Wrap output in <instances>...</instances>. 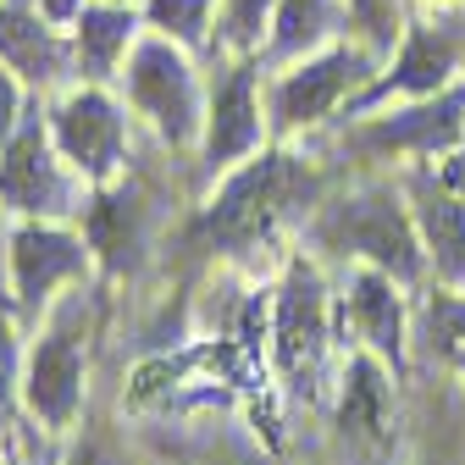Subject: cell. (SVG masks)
<instances>
[{"mask_svg": "<svg viewBox=\"0 0 465 465\" xmlns=\"http://www.w3.org/2000/svg\"><path fill=\"white\" fill-rule=\"evenodd\" d=\"M316 189H322V178L300 155H288V150L250 155L244 166H232L222 178L216 200L194 222V244L200 250H227V255L261 250L316 200Z\"/></svg>", "mask_w": 465, "mask_h": 465, "instance_id": "obj_1", "label": "cell"}, {"mask_svg": "<svg viewBox=\"0 0 465 465\" xmlns=\"http://www.w3.org/2000/svg\"><path fill=\"white\" fill-rule=\"evenodd\" d=\"M311 232H316V244L361 261V266H377L404 288L427 277V244L416 232V216L404 211V200L388 183H366L355 194L332 200Z\"/></svg>", "mask_w": 465, "mask_h": 465, "instance_id": "obj_2", "label": "cell"}, {"mask_svg": "<svg viewBox=\"0 0 465 465\" xmlns=\"http://www.w3.org/2000/svg\"><path fill=\"white\" fill-rule=\"evenodd\" d=\"M123 100L150 123V134L172 150V155H189L200 150L205 134V84L194 73V50L172 45L161 34H139V45L128 50L123 62Z\"/></svg>", "mask_w": 465, "mask_h": 465, "instance_id": "obj_3", "label": "cell"}, {"mask_svg": "<svg viewBox=\"0 0 465 465\" xmlns=\"http://www.w3.org/2000/svg\"><path fill=\"white\" fill-rule=\"evenodd\" d=\"M89 194L94 189L78 178V166L50 134V116L28 105L12 144L0 150V211L28 222H73L89 211Z\"/></svg>", "mask_w": 465, "mask_h": 465, "instance_id": "obj_4", "label": "cell"}, {"mask_svg": "<svg viewBox=\"0 0 465 465\" xmlns=\"http://www.w3.org/2000/svg\"><path fill=\"white\" fill-rule=\"evenodd\" d=\"M327 288L311 261H288L277 294H272V361L294 399H316L327 377Z\"/></svg>", "mask_w": 465, "mask_h": 465, "instance_id": "obj_5", "label": "cell"}, {"mask_svg": "<svg viewBox=\"0 0 465 465\" xmlns=\"http://www.w3.org/2000/svg\"><path fill=\"white\" fill-rule=\"evenodd\" d=\"M50 116V134L62 144V155L78 166V178L89 189H105L123 178L128 166V100H116L105 84H67L45 105Z\"/></svg>", "mask_w": 465, "mask_h": 465, "instance_id": "obj_6", "label": "cell"}, {"mask_svg": "<svg viewBox=\"0 0 465 465\" xmlns=\"http://www.w3.org/2000/svg\"><path fill=\"white\" fill-rule=\"evenodd\" d=\"M84 361H89V332H84V300L73 294L50 316L45 338L23 361V404L28 416L45 421V432H67L84 411Z\"/></svg>", "mask_w": 465, "mask_h": 465, "instance_id": "obj_7", "label": "cell"}, {"mask_svg": "<svg viewBox=\"0 0 465 465\" xmlns=\"http://www.w3.org/2000/svg\"><path fill=\"white\" fill-rule=\"evenodd\" d=\"M272 123L261 111V55H239L205 94V134H200V178L216 183L232 166L261 155Z\"/></svg>", "mask_w": 465, "mask_h": 465, "instance_id": "obj_8", "label": "cell"}, {"mask_svg": "<svg viewBox=\"0 0 465 465\" xmlns=\"http://www.w3.org/2000/svg\"><path fill=\"white\" fill-rule=\"evenodd\" d=\"M371 73V50L366 45H327L294 67H277V84L266 94V123L272 134H300L316 128L327 111H338V100Z\"/></svg>", "mask_w": 465, "mask_h": 465, "instance_id": "obj_9", "label": "cell"}, {"mask_svg": "<svg viewBox=\"0 0 465 465\" xmlns=\"http://www.w3.org/2000/svg\"><path fill=\"white\" fill-rule=\"evenodd\" d=\"M94 250L84 232H73L67 222H17L6 239V272H12V305L23 316H39V305H50L55 288H67L89 272Z\"/></svg>", "mask_w": 465, "mask_h": 465, "instance_id": "obj_10", "label": "cell"}, {"mask_svg": "<svg viewBox=\"0 0 465 465\" xmlns=\"http://www.w3.org/2000/svg\"><path fill=\"white\" fill-rule=\"evenodd\" d=\"M0 67L23 89L55 94L62 84H78L73 73V34L55 28L39 6L23 0H0Z\"/></svg>", "mask_w": 465, "mask_h": 465, "instance_id": "obj_11", "label": "cell"}, {"mask_svg": "<svg viewBox=\"0 0 465 465\" xmlns=\"http://www.w3.org/2000/svg\"><path fill=\"white\" fill-rule=\"evenodd\" d=\"M399 427V404H393V382L382 371V361L371 349L349 355L343 366V393H338V438L361 454H382L393 443Z\"/></svg>", "mask_w": 465, "mask_h": 465, "instance_id": "obj_12", "label": "cell"}, {"mask_svg": "<svg viewBox=\"0 0 465 465\" xmlns=\"http://www.w3.org/2000/svg\"><path fill=\"white\" fill-rule=\"evenodd\" d=\"M465 139V84L460 89H443V94H427V100H411L393 116H377V123L361 128L355 144L366 150H416V155H438V150H454Z\"/></svg>", "mask_w": 465, "mask_h": 465, "instance_id": "obj_13", "label": "cell"}, {"mask_svg": "<svg viewBox=\"0 0 465 465\" xmlns=\"http://www.w3.org/2000/svg\"><path fill=\"white\" fill-rule=\"evenodd\" d=\"M404 194H411V216L427 244V261L449 288H465V194H454L438 172H411Z\"/></svg>", "mask_w": 465, "mask_h": 465, "instance_id": "obj_14", "label": "cell"}, {"mask_svg": "<svg viewBox=\"0 0 465 465\" xmlns=\"http://www.w3.org/2000/svg\"><path fill=\"white\" fill-rule=\"evenodd\" d=\"M454 73H460V34H454V28H427V23H416L411 34H404V50H399V62L388 67V78H377L355 105H377V100H388V94L427 100V94H443Z\"/></svg>", "mask_w": 465, "mask_h": 465, "instance_id": "obj_15", "label": "cell"}, {"mask_svg": "<svg viewBox=\"0 0 465 465\" xmlns=\"http://www.w3.org/2000/svg\"><path fill=\"white\" fill-rule=\"evenodd\" d=\"M399 288L404 282H393L388 272L355 261L349 294H343V322L355 327V338L377 361H388L393 371H404V300H399Z\"/></svg>", "mask_w": 465, "mask_h": 465, "instance_id": "obj_16", "label": "cell"}, {"mask_svg": "<svg viewBox=\"0 0 465 465\" xmlns=\"http://www.w3.org/2000/svg\"><path fill=\"white\" fill-rule=\"evenodd\" d=\"M139 6H116V0H89L84 17L67 28L73 34V73L78 84H111L123 78L128 50L139 45Z\"/></svg>", "mask_w": 465, "mask_h": 465, "instance_id": "obj_17", "label": "cell"}, {"mask_svg": "<svg viewBox=\"0 0 465 465\" xmlns=\"http://www.w3.org/2000/svg\"><path fill=\"white\" fill-rule=\"evenodd\" d=\"M144 232H150V205L134 183H105L89 194L84 211V239L100 255L105 272H128L144 255Z\"/></svg>", "mask_w": 465, "mask_h": 465, "instance_id": "obj_18", "label": "cell"}, {"mask_svg": "<svg viewBox=\"0 0 465 465\" xmlns=\"http://www.w3.org/2000/svg\"><path fill=\"white\" fill-rule=\"evenodd\" d=\"M343 23H355L349 0H277L266 45H261V67H294L305 55L327 50Z\"/></svg>", "mask_w": 465, "mask_h": 465, "instance_id": "obj_19", "label": "cell"}, {"mask_svg": "<svg viewBox=\"0 0 465 465\" xmlns=\"http://www.w3.org/2000/svg\"><path fill=\"white\" fill-rule=\"evenodd\" d=\"M144 28L172 39V45H183V50H216V0H144L139 6Z\"/></svg>", "mask_w": 465, "mask_h": 465, "instance_id": "obj_20", "label": "cell"}, {"mask_svg": "<svg viewBox=\"0 0 465 465\" xmlns=\"http://www.w3.org/2000/svg\"><path fill=\"white\" fill-rule=\"evenodd\" d=\"M277 0H222L216 6V45L227 55H261Z\"/></svg>", "mask_w": 465, "mask_h": 465, "instance_id": "obj_21", "label": "cell"}, {"mask_svg": "<svg viewBox=\"0 0 465 465\" xmlns=\"http://www.w3.org/2000/svg\"><path fill=\"white\" fill-rule=\"evenodd\" d=\"M427 327H432V349H443V361L465 377V294H438L427 305Z\"/></svg>", "mask_w": 465, "mask_h": 465, "instance_id": "obj_22", "label": "cell"}, {"mask_svg": "<svg viewBox=\"0 0 465 465\" xmlns=\"http://www.w3.org/2000/svg\"><path fill=\"white\" fill-rule=\"evenodd\" d=\"M23 111H28V100H23V84L0 67V150L12 144V134H17V123H23Z\"/></svg>", "mask_w": 465, "mask_h": 465, "instance_id": "obj_23", "label": "cell"}, {"mask_svg": "<svg viewBox=\"0 0 465 465\" xmlns=\"http://www.w3.org/2000/svg\"><path fill=\"white\" fill-rule=\"evenodd\" d=\"M17 377V327H12V305L0 300V393Z\"/></svg>", "mask_w": 465, "mask_h": 465, "instance_id": "obj_24", "label": "cell"}, {"mask_svg": "<svg viewBox=\"0 0 465 465\" xmlns=\"http://www.w3.org/2000/svg\"><path fill=\"white\" fill-rule=\"evenodd\" d=\"M34 6L55 23V28H73L78 17H84V6H89V0H34Z\"/></svg>", "mask_w": 465, "mask_h": 465, "instance_id": "obj_25", "label": "cell"}, {"mask_svg": "<svg viewBox=\"0 0 465 465\" xmlns=\"http://www.w3.org/2000/svg\"><path fill=\"white\" fill-rule=\"evenodd\" d=\"M438 178H443V183H449L454 194H465V139H460V144L449 150V161L438 166Z\"/></svg>", "mask_w": 465, "mask_h": 465, "instance_id": "obj_26", "label": "cell"}, {"mask_svg": "<svg viewBox=\"0 0 465 465\" xmlns=\"http://www.w3.org/2000/svg\"><path fill=\"white\" fill-rule=\"evenodd\" d=\"M67 465H116L111 454H105V443H94V438H84L73 454H67Z\"/></svg>", "mask_w": 465, "mask_h": 465, "instance_id": "obj_27", "label": "cell"}, {"mask_svg": "<svg viewBox=\"0 0 465 465\" xmlns=\"http://www.w3.org/2000/svg\"><path fill=\"white\" fill-rule=\"evenodd\" d=\"M216 465H266V460H261L250 443H232V449H222V454H216Z\"/></svg>", "mask_w": 465, "mask_h": 465, "instance_id": "obj_28", "label": "cell"}, {"mask_svg": "<svg viewBox=\"0 0 465 465\" xmlns=\"http://www.w3.org/2000/svg\"><path fill=\"white\" fill-rule=\"evenodd\" d=\"M349 12H355V17H371V12H377V0H349Z\"/></svg>", "mask_w": 465, "mask_h": 465, "instance_id": "obj_29", "label": "cell"}, {"mask_svg": "<svg viewBox=\"0 0 465 465\" xmlns=\"http://www.w3.org/2000/svg\"><path fill=\"white\" fill-rule=\"evenodd\" d=\"M116 6H144V0H116Z\"/></svg>", "mask_w": 465, "mask_h": 465, "instance_id": "obj_30", "label": "cell"}, {"mask_svg": "<svg viewBox=\"0 0 465 465\" xmlns=\"http://www.w3.org/2000/svg\"><path fill=\"white\" fill-rule=\"evenodd\" d=\"M23 6H34V0H23Z\"/></svg>", "mask_w": 465, "mask_h": 465, "instance_id": "obj_31", "label": "cell"}]
</instances>
